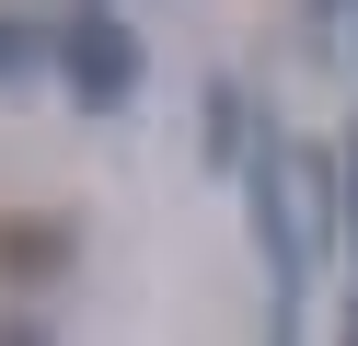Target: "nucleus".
<instances>
[{
    "label": "nucleus",
    "instance_id": "20e7f679",
    "mask_svg": "<svg viewBox=\"0 0 358 346\" xmlns=\"http://www.w3.org/2000/svg\"><path fill=\"white\" fill-rule=\"evenodd\" d=\"M47 58H58V35H35V23H0V92H24Z\"/></svg>",
    "mask_w": 358,
    "mask_h": 346
},
{
    "label": "nucleus",
    "instance_id": "423d86ee",
    "mask_svg": "<svg viewBox=\"0 0 358 346\" xmlns=\"http://www.w3.org/2000/svg\"><path fill=\"white\" fill-rule=\"evenodd\" d=\"M312 12H324V23H335V12H347V0H312Z\"/></svg>",
    "mask_w": 358,
    "mask_h": 346
},
{
    "label": "nucleus",
    "instance_id": "f257e3e1",
    "mask_svg": "<svg viewBox=\"0 0 358 346\" xmlns=\"http://www.w3.org/2000/svg\"><path fill=\"white\" fill-rule=\"evenodd\" d=\"M231 185H243V208H255L266 300H278V323H301V312H312V243H301V208H289V150H278V138H255Z\"/></svg>",
    "mask_w": 358,
    "mask_h": 346
},
{
    "label": "nucleus",
    "instance_id": "f03ea898",
    "mask_svg": "<svg viewBox=\"0 0 358 346\" xmlns=\"http://www.w3.org/2000/svg\"><path fill=\"white\" fill-rule=\"evenodd\" d=\"M139 35L116 23V0H70L58 12V92H70L81 115H127V92H139Z\"/></svg>",
    "mask_w": 358,
    "mask_h": 346
},
{
    "label": "nucleus",
    "instance_id": "7ed1b4c3",
    "mask_svg": "<svg viewBox=\"0 0 358 346\" xmlns=\"http://www.w3.org/2000/svg\"><path fill=\"white\" fill-rule=\"evenodd\" d=\"M208 173H243V81H208Z\"/></svg>",
    "mask_w": 358,
    "mask_h": 346
},
{
    "label": "nucleus",
    "instance_id": "39448f33",
    "mask_svg": "<svg viewBox=\"0 0 358 346\" xmlns=\"http://www.w3.org/2000/svg\"><path fill=\"white\" fill-rule=\"evenodd\" d=\"M347 254H358V161H347Z\"/></svg>",
    "mask_w": 358,
    "mask_h": 346
}]
</instances>
